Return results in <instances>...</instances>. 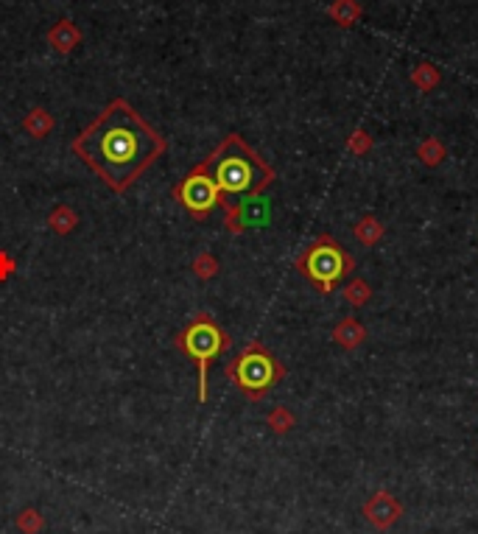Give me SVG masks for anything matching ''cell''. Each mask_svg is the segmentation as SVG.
Here are the masks:
<instances>
[{
  "label": "cell",
  "instance_id": "obj_1",
  "mask_svg": "<svg viewBox=\"0 0 478 534\" xmlns=\"http://www.w3.org/2000/svg\"><path fill=\"white\" fill-rule=\"evenodd\" d=\"M73 154L106 188L123 193L165 154V138L129 101L115 98L73 138Z\"/></svg>",
  "mask_w": 478,
  "mask_h": 534
},
{
  "label": "cell",
  "instance_id": "obj_2",
  "mask_svg": "<svg viewBox=\"0 0 478 534\" xmlns=\"http://www.w3.org/2000/svg\"><path fill=\"white\" fill-rule=\"evenodd\" d=\"M199 165L216 182L221 207H230L249 196H260L274 182L271 165H266L260 154L249 149L240 135H227Z\"/></svg>",
  "mask_w": 478,
  "mask_h": 534
},
{
  "label": "cell",
  "instance_id": "obj_3",
  "mask_svg": "<svg viewBox=\"0 0 478 534\" xmlns=\"http://www.w3.org/2000/svg\"><path fill=\"white\" fill-rule=\"evenodd\" d=\"M176 350L185 353L199 372V403H207V378H210V367L213 361L230 350L233 339L219 327V322L210 313H196L173 339Z\"/></svg>",
  "mask_w": 478,
  "mask_h": 534
},
{
  "label": "cell",
  "instance_id": "obj_4",
  "mask_svg": "<svg viewBox=\"0 0 478 534\" xmlns=\"http://www.w3.org/2000/svg\"><path fill=\"white\" fill-rule=\"evenodd\" d=\"M286 367L260 341H249L227 364V378L238 386L249 400H260L277 381H283Z\"/></svg>",
  "mask_w": 478,
  "mask_h": 534
},
{
  "label": "cell",
  "instance_id": "obj_5",
  "mask_svg": "<svg viewBox=\"0 0 478 534\" xmlns=\"http://www.w3.org/2000/svg\"><path fill=\"white\" fill-rule=\"evenodd\" d=\"M355 260L333 235H319L317 241L300 255L297 269L317 286L321 294H330L338 280H344L353 272Z\"/></svg>",
  "mask_w": 478,
  "mask_h": 534
},
{
  "label": "cell",
  "instance_id": "obj_6",
  "mask_svg": "<svg viewBox=\"0 0 478 534\" xmlns=\"http://www.w3.org/2000/svg\"><path fill=\"white\" fill-rule=\"evenodd\" d=\"M171 196L196 219H207L219 205H221V193L216 188V182L202 171V165H193L171 190Z\"/></svg>",
  "mask_w": 478,
  "mask_h": 534
},
{
  "label": "cell",
  "instance_id": "obj_7",
  "mask_svg": "<svg viewBox=\"0 0 478 534\" xmlns=\"http://www.w3.org/2000/svg\"><path fill=\"white\" fill-rule=\"evenodd\" d=\"M224 210H227V229H230L233 235L243 232L246 227H260V224H266V219H269V205H266L260 196L240 199V202L224 207Z\"/></svg>",
  "mask_w": 478,
  "mask_h": 534
},
{
  "label": "cell",
  "instance_id": "obj_8",
  "mask_svg": "<svg viewBox=\"0 0 478 534\" xmlns=\"http://www.w3.org/2000/svg\"><path fill=\"white\" fill-rule=\"evenodd\" d=\"M398 504L389 498V495H378L372 504H367V518L369 521H375L378 526H389V523H395L398 521Z\"/></svg>",
  "mask_w": 478,
  "mask_h": 534
},
{
  "label": "cell",
  "instance_id": "obj_9",
  "mask_svg": "<svg viewBox=\"0 0 478 534\" xmlns=\"http://www.w3.org/2000/svg\"><path fill=\"white\" fill-rule=\"evenodd\" d=\"M48 224H51V229H54V232H59V235H68V232H73V229H76V224H79V216H76V210H73V207H68V205H59V207H54V210H51V216H48Z\"/></svg>",
  "mask_w": 478,
  "mask_h": 534
},
{
  "label": "cell",
  "instance_id": "obj_10",
  "mask_svg": "<svg viewBox=\"0 0 478 534\" xmlns=\"http://www.w3.org/2000/svg\"><path fill=\"white\" fill-rule=\"evenodd\" d=\"M34 138H45L51 129H54V118L48 115V112H42V109H34L28 118H25V123H23Z\"/></svg>",
  "mask_w": 478,
  "mask_h": 534
},
{
  "label": "cell",
  "instance_id": "obj_11",
  "mask_svg": "<svg viewBox=\"0 0 478 534\" xmlns=\"http://www.w3.org/2000/svg\"><path fill=\"white\" fill-rule=\"evenodd\" d=\"M330 14H333L341 25H353V23L358 20L361 8H358V3H355V0H336V6L330 8Z\"/></svg>",
  "mask_w": 478,
  "mask_h": 534
},
{
  "label": "cell",
  "instance_id": "obj_12",
  "mask_svg": "<svg viewBox=\"0 0 478 534\" xmlns=\"http://www.w3.org/2000/svg\"><path fill=\"white\" fill-rule=\"evenodd\" d=\"M193 272H196V277L210 280V277H216V272H219V260L204 252V255H199V257L193 260Z\"/></svg>",
  "mask_w": 478,
  "mask_h": 534
},
{
  "label": "cell",
  "instance_id": "obj_13",
  "mask_svg": "<svg viewBox=\"0 0 478 534\" xmlns=\"http://www.w3.org/2000/svg\"><path fill=\"white\" fill-rule=\"evenodd\" d=\"M51 40L56 42V48H59V51H71V48H73V42H76V31H73V25H71V23H62V25H59V31H54V34H51Z\"/></svg>",
  "mask_w": 478,
  "mask_h": 534
},
{
  "label": "cell",
  "instance_id": "obj_14",
  "mask_svg": "<svg viewBox=\"0 0 478 534\" xmlns=\"http://www.w3.org/2000/svg\"><path fill=\"white\" fill-rule=\"evenodd\" d=\"M361 330L353 324V322H344L338 330H336V341H341V344H347V347H355L358 341H361Z\"/></svg>",
  "mask_w": 478,
  "mask_h": 534
},
{
  "label": "cell",
  "instance_id": "obj_15",
  "mask_svg": "<svg viewBox=\"0 0 478 534\" xmlns=\"http://www.w3.org/2000/svg\"><path fill=\"white\" fill-rule=\"evenodd\" d=\"M414 81H417L422 90H431V87L439 81V73H436L431 65H419V68L414 71Z\"/></svg>",
  "mask_w": 478,
  "mask_h": 534
},
{
  "label": "cell",
  "instance_id": "obj_16",
  "mask_svg": "<svg viewBox=\"0 0 478 534\" xmlns=\"http://www.w3.org/2000/svg\"><path fill=\"white\" fill-rule=\"evenodd\" d=\"M14 269H17V263L11 260V255H8V252H0V283L8 280V277L14 274Z\"/></svg>",
  "mask_w": 478,
  "mask_h": 534
},
{
  "label": "cell",
  "instance_id": "obj_17",
  "mask_svg": "<svg viewBox=\"0 0 478 534\" xmlns=\"http://www.w3.org/2000/svg\"><path fill=\"white\" fill-rule=\"evenodd\" d=\"M269 423H271V428H274V431H286V428L291 425V417H288L283 408H277V411L269 417Z\"/></svg>",
  "mask_w": 478,
  "mask_h": 534
},
{
  "label": "cell",
  "instance_id": "obj_18",
  "mask_svg": "<svg viewBox=\"0 0 478 534\" xmlns=\"http://www.w3.org/2000/svg\"><path fill=\"white\" fill-rule=\"evenodd\" d=\"M39 526V518H37V512H23V518H20V529H28V532H34Z\"/></svg>",
  "mask_w": 478,
  "mask_h": 534
},
{
  "label": "cell",
  "instance_id": "obj_19",
  "mask_svg": "<svg viewBox=\"0 0 478 534\" xmlns=\"http://www.w3.org/2000/svg\"><path fill=\"white\" fill-rule=\"evenodd\" d=\"M347 297H350L353 303H361V300L367 297V291H364V286H361V283H355V286H350V291H347Z\"/></svg>",
  "mask_w": 478,
  "mask_h": 534
}]
</instances>
